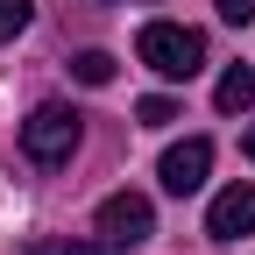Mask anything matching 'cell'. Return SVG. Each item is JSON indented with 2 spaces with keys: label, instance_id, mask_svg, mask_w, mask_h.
Here are the masks:
<instances>
[{
  "label": "cell",
  "instance_id": "cell-1",
  "mask_svg": "<svg viewBox=\"0 0 255 255\" xmlns=\"http://www.w3.org/2000/svg\"><path fill=\"white\" fill-rule=\"evenodd\" d=\"M135 57L149 64L156 78H199L206 36H199V28H184V21H149L142 36H135Z\"/></svg>",
  "mask_w": 255,
  "mask_h": 255
},
{
  "label": "cell",
  "instance_id": "cell-2",
  "mask_svg": "<svg viewBox=\"0 0 255 255\" xmlns=\"http://www.w3.org/2000/svg\"><path fill=\"white\" fill-rule=\"evenodd\" d=\"M78 114L64 107V100H43L36 114L21 121V149H28V163H43V170H57V163H71V149H78Z\"/></svg>",
  "mask_w": 255,
  "mask_h": 255
},
{
  "label": "cell",
  "instance_id": "cell-3",
  "mask_svg": "<svg viewBox=\"0 0 255 255\" xmlns=\"http://www.w3.org/2000/svg\"><path fill=\"white\" fill-rule=\"evenodd\" d=\"M149 234H156V206L142 191H107L100 199V241L107 248H142Z\"/></svg>",
  "mask_w": 255,
  "mask_h": 255
},
{
  "label": "cell",
  "instance_id": "cell-4",
  "mask_svg": "<svg viewBox=\"0 0 255 255\" xmlns=\"http://www.w3.org/2000/svg\"><path fill=\"white\" fill-rule=\"evenodd\" d=\"M206 170H213V142L206 135H191V142H177V149H163V191H177V199H191V191L206 184Z\"/></svg>",
  "mask_w": 255,
  "mask_h": 255
},
{
  "label": "cell",
  "instance_id": "cell-5",
  "mask_svg": "<svg viewBox=\"0 0 255 255\" xmlns=\"http://www.w3.org/2000/svg\"><path fill=\"white\" fill-rule=\"evenodd\" d=\"M206 234L213 241H241V234H255V184H227L213 199V213H206Z\"/></svg>",
  "mask_w": 255,
  "mask_h": 255
},
{
  "label": "cell",
  "instance_id": "cell-6",
  "mask_svg": "<svg viewBox=\"0 0 255 255\" xmlns=\"http://www.w3.org/2000/svg\"><path fill=\"white\" fill-rule=\"evenodd\" d=\"M213 100H220V114H241V107H255V71H248V64H234V71L220 78V92H213Z\"/></svg>",
  "mask_w": 255,
  "mask_h": 255
},
{
  "label": "cell",
  "instance_id": "cell-7",
  "mask_svg": "<svg viewBox=\"0 0 255 255\" xmlns=\"http://www.w3.org/2000/svg\"><path fill=\"white\" fill-rule=\"evenodd\" d=\"M71 78H78V85H114V57H107V50H78V57H71Z\"/></svg>",
  "mask_w": 255,
  "mask_h": 255
},
{
  "label": "cell",
  "instance_id": "cell-8",
  "mask_svg": "<svg viewBox=\"0 0 255 255\" xmlns=\"http://www.w3.org/2000/svg\"><path fill=\"white\" fill-rule=\"evenodd\" d=\"M135 121H142V128H170V121H177V100H163V92H149V100L135 107Z\"/></svg>",
  "mask_w": 255,
  "mask_h": 255
},
{
  "label": "cell",
  "instance_id": "cell-9",
  "mask_svg": "<svg viewBox=\"0 0 255 255\" xmlns=\"http://www.w3.org/2000/svg\"><path fill=\"white\" fill-rule=\"evenodd\" d=\"M28 255H107V241H36Z\"/></svg>",
  "mask_w": 255,
  "mask_h": 255
},
{
  "label": "cell",
  "instance_id": "cell-10",
  "mask_svg": "<svg viewBox=\"0 0 255 255\" xmlns=\"http://www.w3.org/2000/svg\"><path fill=\"white\" fill-rule=\"evenodd\" d=\"M21 28H28V0H0V43L21 36Z\"/></svg>",
  "mask_w": 255,
  "mask_h": 255
},
{
  "label": "cell",
  "instance_id": "cell-11",
  "mask_svg": "<svg viewBox=\"0 0 255 255\" xmlns=\"http://www.w3.org/2000/svg\"><path fill=\"white\" fill-rule=\"evenodd\" d=\"M213 7H220V21H234V28L255 21V0H213Z\"/></svg>",
  "mask_w": 255,
  "mask_h": 255
},
{
  "label": "cell",
  "instance_id": "cell-12",
  "mask_svg": "<svg viewBox=\"0 0 255 255\" xmlns=\"http://www.w3.org/2000/svg\"><path fill=\"white\" fill-rule=\"evenodd\" d=\"M248 156H255V128H248Z\"/></svg>",
  "mask_w": 255,
  "mask_h": 255
}]
</instances>
